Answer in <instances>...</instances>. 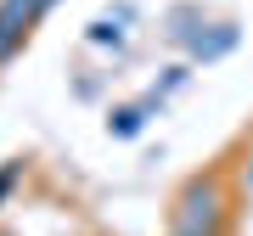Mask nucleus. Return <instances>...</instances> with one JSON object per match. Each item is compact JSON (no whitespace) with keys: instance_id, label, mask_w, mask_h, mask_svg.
<instances>
[{"instance_id":"nucleus-1","label":"nucleus","mask_w":253,"mask_h":236,"mask_svg":"<svg viewBox=\"0 0 253 236\" xmlns=\"http://www.w3.org/2000/svg\"><path fill=\"white\" fill-rule=\"evenodd\" d=\"M40 6H45V0H6V6H0V45H6V39L17 34V23H28Z\"/></svg>"}]
</instances>
